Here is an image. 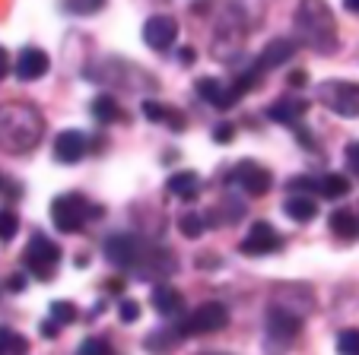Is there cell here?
Masks as SVG:
<instances>
[{
	"instance_id": "obj_10",
	"label": "cell",
	"mask_w": 359,
	"mask_h": 355,
	"mask_svg": "<svg viewBox=\"0 0 359 355\" xmlns=\"http://www.w3.org/2000/svg\"><path fill=\"white\" fill-rule=\"evenodd\" d=\"M105 257L115 267H137L143 257V244L137 242L134 235H111L105 242Z\"/></svg>"
},
{
	"instance_id": "obj_29",
	"label": "cell",
	"mask_w": 359,
	"mask_h": 355,
	"mask_svg": "<svg viewBox=\"0 0 359 355\" xmlns=\"http://www.w3.org/2000/svg\"><path fill=\"white\" fill-rule=\"evenodd\" d=\"M175 340H178V333H175V330H172V333H153V336H149V340H147V349H149V352H159V355H165L172 346H175Z\"/></svg>"
},
{
	"instance_id": "obj_9",
	"label": "cell",
	"mask_w": 359,
	"mask_h": 355,
	"mask_svg": "<svg viewBox=\"0 0 359 355\" xmlns=\"http://www.w3.org/2000/svg\"><path fill=\"white\" fill-rule=\"evenodd\" d=\"M178 39V22L172 16H149L147 26H143V41H147L153 51H169Z\"/></svg>"
},
{
	"instance_id": "obj_4",
	"label": "cell",
	"mask_w": 359,
	"mask_h": 355,
	"mask_svg": "<svg viewBox=\"0 0 359 355\" xmlns=\"http://www.w3.org/2000/svg\"><path fill=\"white\" fill-rule=\"evenodd\" d=\"M89 216H99V209H89L86 207V197L80 194H61L51 200V219H55V225L61 228L64 235H74L80 232L83 225H86Z\"/></svg>"
},
{
	"instance_id": "obj_30",
	"label": "cell",
	"mask_w": 359,
	"mask_h": 355,
	"mask_svg": "<svg viewBox=\"0 0 359 355\" xmlns=\"http://www.w3.org/2000/svg\"><path fill=\"white\" fill-rule=\"evenodd\" d=\"M337 352L340 355H359V330H344L337 336Z\"/></svg>"
},
{
	"instance_id": "obj_17",
	"label": "cell",
	"mask_w": 359,
	"mask_h": 355,
	"mask_svg": "<svg viewBox=\"0 0 359 355\" xmlns=\"http://www.w3.org/2000/svg\"><path fill=\"white\" fill-rule=\"evenodd\" d=\"M283 213L290 216L292 222H312L318 216V200L309 194H290L283 200Z\"/></svg>"
},
{
	"instance_id": "obj_23",
	"label": "cell",
	"mask_w": 359,
	"mask_h": 355,
	"mask_svg": "<svg viewBox=\"0 0 359 355\" xmlns=\"http://www.w3.org/2000/svg\"><path fill=\"white\" fill-rule=\"evenodd\" d=\"M350 194V181H346L344 174L331 172L325 178H318V197H327V200H340V197Z\"/></svg>"
},
{
	"instance_id": "obj_19",
	"label": "cell",
	"mask_w": 359,
	"mask_h": 355,
	"mask_svg": "<svg viewBox=\"0 0 359 355\" xmlns=\"http://www.w3.org/2000/svg\"><path fill=\"white\" fill-rule=\"evenodd\" d=\"M149 302H153V308H156L163 317H175L178 311H182V295H178L172 286H156L153 295H149Z\"/></svg>"
},
{
	"instance_id": "obj_37",
	"label": "cell",
	"mask_w": 359,
	"mask_h": 355,
	"mask_svg": "<svg viewBox=\"0 0 359 355\" xmlns=\"http://www.w3.org/2000/svg\"><path fill=\"white\" fill-rule=\"evenodd\" d=\"M7 70H10V61H7V51H4V48H0V80H4V76H7Z\"/></svg>"
},
{
	"instance_id": "obj_7",
	"label": "cell",
	"mask_w": 359,
	"mask_h": 355,
	"mask_svg": "<svg viewBox=\"0 0 359 355\" xmlns=\"http://www.w3.org/2000/svg\"><path fill=\"white\" fill-rule=\"evenodd\" d=\"M229 181L238 184V188H242L248 197H264L267 190H271L273 178H271V172H267L264 165H258V162L245 159V162H238L236 172L229 174Z\"/></svg>"
},
{
	"instance_id": "obj_33",
	"label": "cell",
	"mask_w": 359,
	"mask_h": 355,
	"mask_svg": "<svg viewBox=\"0 0 359 355\" xmlns=\"http://www.w3.org/2000/svg\"><path fill=\"white\" fill-rule=\"evenodd\" d=\"M232 137H236L232 121H223V124H217V127H213V140H217V143H229Z\"/></svg>"
},
{
	"instance_id": "obj_16",
	"label": "cell",
	"mask_w": 359,
	"mask_h": 355,
	"mask_svg": "<svg viewBox=\"0 0 359 355\" xmlns=\"http://www.w3.org/2000/svg\"><path fill=\"white\" fill-rule=\"evenodd\" d=\"M267 330H271L273 340H296L299 330H302V321H299L296 314H290V311L273 308L271 314H267Z\"/></svg>"
},
{
	"instance_id": "obj_12",
	"label": "cell",
	"mask_w": 359,
	"mask_h": 355,
	"mask_svg": "<svg viewBox=\"0 0 359 355\" xmlns=\"http://www.w3.org/2000/svg\"><path fill=\"white\" fill-rule=\"evenodd\" d=\"M305 111H309V102L305 99H299V95H283L280 102H273V105L267 108V118H271L273 124L299 130V121L305 118Z\"/></svg>"
},
{
	"instance_id": "obj_1",
	"label": "cell",
	"mask_w": 359,
	"mask_h": 355,
	"mask_svg": "<svg viewBox=\"0 0 359 355\" xmlns=\"http://www.w3.org/2000/svg\"><path fill=\"white\" fill-rule=\"evenodd\" d=\"M45 134V121L32 105L7 102L0 105V149L10 155L32 153Z\"/></svg>"
},
{
	"instance_id": "obj_36",
	"label": "cell",
	"mask_w": 359,
	"mask_h": 355,
	"mask_svg": "<svg viewBox=\"0 0 359 355\" xmlns=\"http://www.w3.org/2000/svg\"><path fill=\"white\" fill-rule=\"evenodd\" d=\"M57 333H61V327H57L55 321H45V323H41V336H48V340H51V336H57Z\"/></svg>"
},
{
	"instance_id": "obj_39",
	"label": "cell",
	"mask_w": 359,
	"mask_h": 355,
	"mask_svg": "<svg viewBox=\"0 0 359 355\" xmlns=\"http://www.w3.org/2000/svg\"><path fill=\"white\" fill-rule=\"evenodd\" d=\"M22 286H26V279H22V276H13V279H10V288H13V292H20Z\"/></svg>"
},
{
	"instance_id": "obj_35",
	"label": "cell",
	"mask_w": 359,
	"mask_h": 355,
	"mask_svg": "<svg viewBox=\"0 0 359 355\" xmlns=\"http://www.w3.org/2000/svg\"><path fill=\"white\" fill-rule=\"evenodd\" d=\"M344 155H346V168H350V172L359 178V143H350Z\"/></svg>"
},
{
	"instance_id": "obj_32",
	"label": "cell",
	"mask_w": 359,
	"mask_h": 355,
	"mask_svg": "<svg viewBox=\"0 0 359 355\" xmlns=\"http://www.w3.org/2000/svg\"><path fill=\"white\" fill-rule=\"evenodd\" d=\"M118 317H121V323H134L137 317H140V305H137L134 298H124V302L118 305Z\"/></svg>"
},
{
	"instance_id": "obj_24",
	"label": "cell",
	"mask_w": 359,
	"mask_h": 355,
	"mask_svg": "<svg viewBox=\"0 0 359 355\" xmlns=\"http://www.w3.org/2000/svg\"><path fill=\"white\" fill-rule=\"evenodd\" d=\"M105 7V0H64V10L74 16H93Z\"/></svg>"
},
{
	"instance_id": "obj_38",
	"label": "cell",
	"mask_w": 359,
	"mask_h": 355,
	"mask_svg": "<svg viewBox=\"0 0 359 355\" xmlns=\"http://www.w3.org/2000/svg\"><path fill=\"white\" fill-rule=\"evenodd\" d=\"M305 80H309L305 74H290V86H305Z\"/></svg>"
},
{
	"instance_id": "obj_11",
	"label": "cell",
	"mask_w": 359,
	"mask_h": 355,
	"mask_svg": "<svg viewBox=\"0 0 359 355\" xmlns=\"http://www.w3.org/2000/svg\"><path fill=\"white\" fill-rule=\"evenodd\" d=\"M16 80L22 83H35L51 70V57H48L41 48H22L20 57H16Z\"/></svg>"
},
{
	"instance_id": "obj_14",
	"label": "cell",
	"mask_w": 359,
	"mask_h": 355,
	"mask_svg": "<svg viewBox=\"0 0 359 355\" xmlns=\"http://www.w3.org/2000/svg\"><path fill=\"white\" fill-rule=\"evenodd\" d=\"M197 95H201L203 102H210L213 108H219V111H226V108H232L242 95L232 89V83L226 86V83L213 80V76H207V80H197Z\"/></svg>"
},
{
	"instance_id": "obj_13",
	"label": "cell",
	"mask_w": 359,
	"mask_h": 355,
	"mask_svg": "<svg viewBox=\"0 0 359 355\" xmlns=\"http://www.w3.org/2000/svg\"><path fill=\"white\" fill-rule=\"evenodd\" d=\"M86 134H80V130H61V134L55 137V159L64 162V165H74V162H80L83 155H86Z\"/></svg>"
},
{
	"instance_id": "obj_40",
	"label": "cell",
	"mask_w": 359,
	"mask_h": 355,
	"mask_svg": "<svg viewBox=\"0 0 359 355\" xmlns=\"http://www.w3.org/2000/svg\"><path fill=\"white\" fill-rule=\"evenodd\" d=\"M344 7L350 10V13H359V0H344Z\"/></svg>"
},
{
	"instance_id": "obj_6",
	"label": "cell",
	"mask_w": 359,
	"mask_h": 355,
	"mask_svg": "<svg viewBox=\"0 0 359 355\" xmlns=\"http://www.w3.org/2000/svg\"><path fill=\"white\" fill-rule=\"evenodd\" d=\"M22 260H26L29 273H32L35 279H51L57 260H61V248H57L51 238H45V235H32V242H29Z\"/></svg>"
},
{
	"instance_id": "obj_20",
	"label": "cell",
	"mask_w": 359,
	"mask_h": 355,
	"mask_svg": "<svg viewBox=\"0 0 359 355\" xmlns=\"http://www.w3.org/2000/svg\"><path fill=\"white\" fill-rule=\"evenodd\" d=\"M331 232L337 235V238H344V242L359 238V216L353 213V209H337V213H331Z\"/></svg>"
},
{
	"instance_id": "obj_26",
	"label": "cell",
	"mask_w": 359,
	"mask_h": 355,
	"mask_svg": "<svg viewBox=\"0 0 359 355\" xmlns=\"http://www.w3.org/2000/svg\"><path fill=\"white\" fill-rule=\"evenodd\" d=\"M178 228H182L184 238H201L207 222H203V216H197V213H184L182 219H178Z\"/></svg>"
},
{
	"instance_id": "obj_3",
	"label": "cell",
	"mask_w": 359,
	"mask_h": 355,
	"mask_svg": "<svg viewBox=\"0 0 359 355\" xmlns=\"http://www.w3.org/2000/svg\"><path fill=\"white\" fill-rule=\"evenodd\" d=\"M318 102L334 114H344V118H359V83L350 80H325L315 89Z\"/></svg>"
},
{
	"instance_id": "obj_22",
	"label": "cell",
	"mask_w": 359,
	"mask_h": 355,
	"mask_svg": "<svg viewBox=\"0 0 359 355\" xmlns=\"http://www.w3.org/2000/svg\"><path fill=\"white\" fill-rule=\"evenodd\" d=\"M93 118L99 124H115V121H124V111L115 102V95H95L93 99Z\"/></svg>"
},
{
	"instance_id": "obj_27",
	"label": "cell",
	"mask_w": 359,
	"mask_h": 355,
	"mask_svg": "<svg viewBox=\"0 0 359 355\" xmlns=\"http://www.w3.org/2000/svg\"><path fill=\"white\" fill-rule=\"evenodd\" d=\"M20 232V219L13 209H0V242H13Z\"/></svg>"
},
{
	"instance_id": "obj_34",
	"label": "cell",
	"mask_w": 359,
	"mask_h": 355,
	"mask_svg": "<svg viewBox=\"0 0 359 355\" xmlns=\"http://www.w3.org/2000/svg\"><path fill=\"white\" fill-rule=\"evenodd\" d=\"M13 342H16V333L7 327H0V355H13Z\"/></svg>"
},
{
	"instance_id": "obj_18",
	"label": "cell",
	"mask_w": 359,
	"mask_h": 355,
	"mask_svg": "<svg viewBox=\"0 0 359 355\" xmlns=\"http://www.w3.org/2000/svg\"><path fill=\"white\" fill-rule=\"evenodd\" d=\"M143 114H147L153 124H169L172 130H184V114H178L175 108H165L163 102H153V99H147L143 102Z\"/></svg>"
},
{
	"instance_id": "obj_15",
	"label": "cell",
	"mask_w": 359,
	"mask_h": 355,
	"mask_svg": "<svg viewBox=\"0 0 359 355\" xmlns=\"http://www.w3.org/2000/svg\"><path fill=\"white\" fill-rule=\"evenodd\" d=\"M292 54H296V41L292 39H273L271 45L261 51L258 67L261 70H277V67H283V64L290 61Z\"/></svg>"
},
{
	"instance_id": "obj_21",
	"label": "cell",
	"mask_w": 359,
	"mask_h": 355,
	"mask_svg": "<svg viewBox=\"0 0 359 355\" xmlns=\"http://www.w3.org/2000/svg\"><path fill=\"white\" fill-rule=\"evenodd\" d=\"M169 190L175 197H182V200H197V194H201V178H197L194 172H175L169 178Z\"/></svg>"
},
{
	"instance_id": "obj_8",
	"label": "cell",
	"mask_w": 359,
	"mask_h": 355,
	"mask_svg": "<svg viewBox=\"0 0 359 355\" xmlns=\"http://www.w3.org/2000/svg\"><path fill=\"white\" fill-rule=\"evenodd\" d=\"M280 248H283V238H280L277 228L264 219L255 222L251 232H248V238L238 244V251H242L245 257H264V254H273V251H280Z\"/></svg>"
},
{
	"instance_id": "obj_25",
	"label": "cell",
	"mask_w": 359,
	"mask_h": 355,
	"mask_svg": "<svg viewBox=\"0 0 359 355\" xmlns=\"http://www.w3.org/2000/svg\"><path fill=\"white\" fill-rule=\"evenodd\" d=\"M76 355H115V349H111L109 340H102V336H89V340L80 342Z\"/></svg>"
},
{
	"instance_id": "obj_5",
	"label": "cell",
	"mask_w": 359,
	"mask_h": 355,
	"mask_svg": "<svg viewBox=\"0 0 359 355\" xmlns=\"http://www.w3.org/2000/svg\"><path fill=\"white\" fill-rule=\"evenodd\" d=\"M229 323V311L219 302H207L201 308H194L182 323L175 327L178 336H203V333H219Z\"/></svg>"
},
{
	"instance_id": "obj_41",
	"label": "cell",
	"mask_w": 359,
	"mask_h": 355,
	"mask_svg": "<svg viewBox=\"0 0 359 355\" xmlns=\"http://www.w3.org/2000/svg\"><path fill=\"white\" fill-rule=\"evenodd\" d=\"M0 188H4V181H0Z\"/></svg>"
},
{
	"instance_id": "obj_28",
	"label": "cell",
	"mask_w": 359,
	"mask_h": 355,
	"mask_svg": "<svg viewBox=\"0 0 359 355\" xmlns=\"http://www.w3.org/2000/svg\"><path fill=\"white\" fill-rule=\"evenodd\" d=\"M51 321H55L57 327L74 323L76 321V305L74 302H55V305H51Z\"/></svg>"
},
{
	"instance_id": "obj_31",
	"label": "cell",
	"mask_w": 359,
	"mask_h": 355,
	"mask_svg": "<svg viewBox=\"0 0 359 355\" xmlns=\"http://www.w3.org/2000/svg\"><path fill=\"white\" fill-rule=\"evenodd\" d=\"M286 188H290L292 194H309V197L318 194V181H315V178H292Z\"/></svg>"
},
{
	"instance_id": "obj_2",
	"label": "cell",
	"mask_w": 359,
	"mask_h": 355,
	"mask_svg": "<svg viewBox=\"0 0 359 355\" xmlns=\"http://www.w3.org/2000/svg\"><path fill=\"white\" fill-rule=\"evenodd\" d=\"M296 32L315 54L337 51V22H334V13L325 0H299Z\"/></svg>"
}]
</instances>
